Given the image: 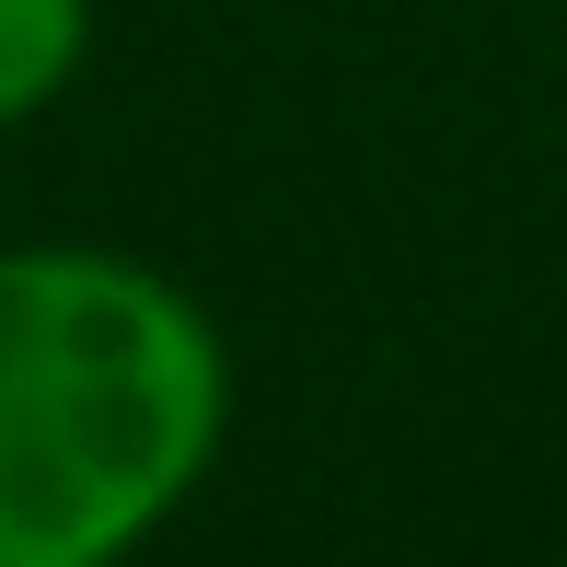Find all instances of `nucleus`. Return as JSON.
I'll return each instance as SVG.
<instances>
[{
    "label": "nucleus",
    "instance_id": "7ed1b4c3",
    "mask_svg": "<svg viewBox=\"0 0 567 567\" xmlns=\"http://www.w3.org/2000/svg\"><path fill=\"white\" fill-rule=\"evenodd\" d=\"M127 567H140V556H127Z\"/></svg>",
    "mask_w": 567,
    "mask_h": 567
},
{
    "label": "nucleus",
    "instance_id": "f257e3e1",
    "mask_svg": "<svg viewBox=\"0 0 567 567\" xmlns=\"http://www.w3.org/2000/svg\"><path fill=\"white\" fill-rule=\"evenodd\" d=\"M231 441V348L116 244H0V567H127Z\"/></svg>",
    "mask_w": 567,
    "mask_h": 567
},
{
    "label": "nucleus",
    "instance_id": "f03ea898",
    "mask_svg": "<svg viewBox=\"0 0 567 567\" xmlns=\"http://www.w3.org/2000/svg\"><path fill=\"white\" fill-rule=\"evenodd\" d=\"M93 59V0H0V140L35 127Z\"/></svg>",
    "mask_w": 567,
    "mask_h": 567
}]
</instances>
